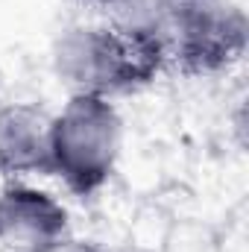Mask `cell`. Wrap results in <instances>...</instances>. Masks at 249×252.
<instances>
[{"mask_svg": "<svg viewBox=\"0 0 249 252\" xmlns=\"http://www.w3.org/2000/svg\"><path fill=\"white\" fill-rule=\"evenodd\" d=\"M170 53L158 41L135 38L103 24H73L53 44V70L70 94H124L150 85Z\"/></svg>", "mask_w": 249, "mask_h": 252, "instance_id": "1", "label": "cell"}, {"mask_svg": "<svg viewBox=\"0 0 249 252\" xmlns=\"http://www.w3.org/2000/svg\"><path fill=\"white\" fill-rule=\"evenodd\" d=\"M124 121L112 97L70 94L50 124V167L70 193L94 196L121 158Z\"/></svg>", "mask_w": 249, "mask_h": 252, "instance_id": "2", "label": "cell"}, {"mask_svg": "<svg viewBox=\"0 0 249 252\" xmlns=\"http://www.w3.org/2000/svg\"><path fill=\"white\" fill-rule=\"evenodd\" d=\"M249 21L229 0H179L167 53L190 76L223 73L247 50Z\"/></svg>", "mask_w": 249, "mask_h": 252, "instance_id": "3", "label": "cell"}, {"mask_svg": "<svg viewBox=\"0 0 249 252\" xmlns=\"http://www.w3.org/2000/svg\"><path fill=\"white\" fill-rule=\"evenodd\" d=\"M67 232V208L47 190L9 182L0 190V244L15 252H32Z\"/></svg>", "mask_w": 249, "mask_h": 252, "instance_id": "4", "label": "cell"}, {"mask_svg": "<svg viewBox=\"0 0 249 252\" xmlns=\"http://www.w3.org/2000/svg\"><path fill=\"white\" fill-rule=\"evenodd\" d=\"M50 124L53 115L35 103L0 106V173L53 176L50 167Z\"/></svg>", "mask_w": 249, "mask_h": 252, "instance_id": "5", "label": "cell"}, {"mask_svg": "<svg viewBox=\"0 0 249 252\" xmlns=\"http://www.w3.org/2000/svg\"><path fill=\"white\" fill-rule=\"evenodd\" d=\"M88 3L100 6L109 27L135 38L158 41L164 47L170 41V27L179 6V0H88Z\"/></svg>", "mask_w": 249, "mask_h": 252, "instance_id": "6", "label": "cell"}, {"mask_svg": "<svg viewBox=\"0 0 249 252\" xmlns=\"http://www.w3.org/2000/svg\"><path fill=\"white\" fill-rule=\"evenodd\" d=\"M158 252H223V241L214 226L182 217L167 226V232L158 241Z\"/></svg>", "mask_w": 249, "mask_h": 252, "instance_id": "7", "label": "cell"}, {"mask_svg": "<svg viewBox=\"0 0 249 252\" xmlns=\"http://www.w3.org/2000/svg\"><path fill=\"white\" fill-rule=\"evenodd\" d=\"M32 252H109V250H103V247L94 244V241L70 238V235L64 232V235L53 238V241H47V244H41L38 250H32Z\"/></svg>", "mask_w": 249, "mask_h": 252, "instance_id": "8", "label": "cell"}]
</instances>
